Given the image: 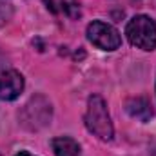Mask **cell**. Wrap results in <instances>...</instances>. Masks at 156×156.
Instances as JSON below:
<instances>
[{
    "instance_id": "obj_1",
    "label": "cell",
    "mask_w": 156,
    "mask_h": 156,
    "mask_svg": "<svg viewBox=\"0 0 156 156\" xmlns=\"http://www.w3.org/2000/svg\"><path fill=\"white\" fill-rule=\"evenodd\" d=\"M85 127L89 133H93L96 138L109 142L115 136V129H113V122L107 111V104L100 94H93L87 100V111H85Z\"/></svg>"
},
{
    "instance_id": "obj_2",
    "label": "cell",
    "mask_w": 156,
    "mask_h": 156,
    "mask_svg": "<svg viewBox=\"0 0 156 156\" xmlns=\"http://www.w3.org/2000/svg\"><path fill=\"white\" fill-rule=\"evenodd\" d=\"M129 42L144 51L156 49V22L147 15H136L129 20L125 27Z\"/></svg>"
},
{
    "instance_id": "obj_3",
    "label": "cell",
    "mask_w": 156,
    "mask_h": 156,
    "mask_svg": "<svg viewBox=\"0 0 156 156\" xmlns=\"http://www.w3.org/2000/svg\"><path fill=\"white\" fill-rule=\"evenodd\" d=\"M87 38L102 51H116L122 45V37L118 29L102 20H94L87 26Z\"/></svg>"
},
{
    "instance_id": "obj_4",
    "label": "cell",
    "mask_w": 156,
    "mask_h": 156,
    "mask_svg": "<svg viewBox=\"0 0 156 156\" xmlns=\"http://www.w3.org/2000/svg\"><path fill=\"white\" fill-rule=\"evenodd\" d=\"M22 116H24V123L29 129H40L51 120V104L45 98L37 96L26 105Z\"/></svg>"
},
{
    "instance_id": "obj_5",
    "label": "cell",
    "mask_w": 156,
    "mask_h": 156,
    "mask_svg": "<svg viewBox=\"0 0 156 156\" xmlns=\"http://www.w3.org/2000/svg\"><path fill=\"white\" fill-rule=\"evenodd\" d=\"M24 91V76L15 69H5L0 75V100L11 102Z\"/></svg>"
},
{
    "instance_id": "obj_6",
    "label": "cell",
    "mask_w": 156,
    "mask_h": 156,
    "mask_svg": "<svg viewBox=\"0 0 156 156\" xmlns=\"http://www.w3.org/2000/svg\"><path fill=\"white\" fill-rule=\"evenodd\" d=\"M125 109L127 113L133 118L140 120V122H149L153 118V107H151V102L144 96H136V98H129L127 104H125Z\"/></svg>"
},
{
    "instance_id": "obj_7",
    "label": "cell",
    "mask_w": 156,
    "mask_h": 156,
    "mask_svg": "<svg viewBox=\"0 0 156 156\" xmlns=\"http://www.w3.org/2000/svg\"><path fill=\"white\" fill-rule=\"evenodd\" d=\"M53 153L56 156H82V149L76 140L69 136H58L51 142Z\"/></svg>"
},
{
    "instance_id": "obj_8",
    "label": "cell",
    "mask_w": 156,
    "mask_h": 156,
    "mask_svg": "<svg viewBox=\"0 0 156 156\" xmlns=\"http://www.w3.org/2000/svg\"><path fill=\"white\" fill-rule=\"evenodd\" d=\"M11 18H13V7H11L7 2L0 0V27L5 26Z\"/></svg>"
},
{
    "instance_id": "obj_9",
    "label": "cell",
    "mask_w": 156,
    "mask_h": 156,
    "mask_svg": "<svg viewBox=\"0 0 156 156\" xmlns=\"http://www.w3.org/2000/svg\"><path fill=\"white\" fill-rule=\"evenodd\" d=\"M5 71V55L0 51V75Z\"/></svg>"
},
{
    "instance_id": "obj_10",
    "label": "cell",
    "mask_w": 156,
    "mask_h": 156,
    "mask_svg": "<svg viewBox=\"0 0 156 156\" xmlns=\"http://www.w3.org/2000/svg\"><path fill=\"white\" fill-rule=\"evenodd\" d=\"M44 2H45V5H47V9H51L53 13L56 11V9H55V2H53V0H44Z\"/></svg>"
},
{
    "instance_id": "obj_11",
    "label": "cell",
    "mask_w": 156,
    "mask_h": 156,
    "mask_svg": "<svg viewBox=\"0 0 156 156\" xmlns=\"http://www.w3.org/2000/svg\"><path fill=\"white\" fill-rule=\"evenodd\" d=\"M15 156H35V154H31L29 151H18V153H16Z\"/></svg>"
},
{
    "instance_id": "obj_12",
    "label": "cell",
    "mask_w": 156,
    "mask_h": 156,
    "mask_svg": "<svg viewBox=\"0 0 156 156\" xmlns=\"http://www.w3.org/2000/svg\"><path fill=\"white\" fill-rule=\"evenodd\" d=\"M0 156H2V154H0Z\"/></svg>"
}]
</instances>
